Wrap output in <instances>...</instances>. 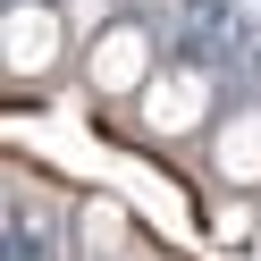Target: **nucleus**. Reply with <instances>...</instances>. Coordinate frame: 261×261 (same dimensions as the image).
<instances>
[{"mask_svg": "<svg viewBox=\"0 0 261 261\" xmlns=\"http://www.w3.org/2000/svg\"><path fill=\"white\" fill-rule=\"evenodd\" d=\"M202 101H211V85H202V76H186V68L160 76V85H143V118H152L160 135H186V126L202 118Z\"/></svg>", "mask_w": 261, "mask_h": 261, "instance_id": "f03ea898", "label": "nucleus"}, {"mask_svg": "<svg viewBox=\"0 0 261 261\" xmlns=\"http://www.w3.org/2000/svg\"><path fill=\"white\" fill-rule=\"evenodd\" d=\"M85 76H93V93H135V85H152V34H143V25H110V34H93Z\"/></svg>", "mask_w": 261, "mask_h": 261, "instance_id": "f257e3e1", "label": "nucleus"}, {"mask_svg": "<svg viewBox=\"0 0 261 261\" xmlns=\"http://www.w3.org/2000/svg\"><path fill=\"white\" fill-rule=\"evenodd\" d=\"M211 227H219V244H244V236H253V211H244V202H227Z\"/></svg>", "mask_w": 261, "mask_h": 261, "instance_id": "39448f33", "label": "nucleus"}, {"mask_svg": "<svg viewBox=\"0 0 261 261\" xmlns=\"http://www.w3.org/2000/svg\"><path fill=\"white\" fill-rule=\"evenodd\" d=\"M51 51H59V17H51V9H17V17H9V68L34 76Z\"/></svg>", "mask_w": 261, "mask_h": 261, "instance_id": "20e7f679", "label": "nucleus"}, {"mask_svg": "<svg viewBox=\"0 0 261 261\" xmlns=\"http://www.w3.org/2000/svg\"><path fill=\"white\" fill-rule=\"evenodd\" d=\"M219 177L227 186H261V110L219 126Z\"/></svg>", "mask_w": 261, "mask_h": 261, "instance_id": "7ed1b4c3", "label": "nucleus"}]
</instances>
